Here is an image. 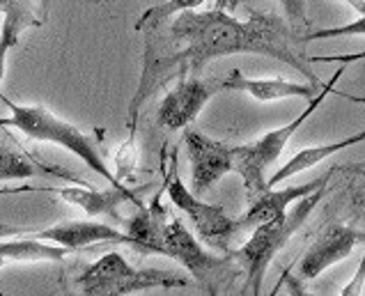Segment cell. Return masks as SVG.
I'll return each mask as SVG.
<instances>
[{"label": "cell", "instance_id": "6da1fadb", "mask_svg": "<svg viewBox=\"0 0 365 296\" xmlns=\"http://www.w3.org/2000/svg\"><path fill=\"white\" fill-rule=\"evenodd\" d=\"M294 28L287 19L267 12H250L248 19H237L223 9H191L173 19L168 26V44L154 35L145 44L143 73L135 94L129 101V143L135 138L138 113L156 90L170 81L197 76L212 60L225 56H267L289 65L299 73L322 86L310 69L308 56L294 46Z\"/></svg>", "mask_w": 365, "mask_h": 296}, {"label": "cell", "instance_id": "7a4b0ae2", "mask_svg": "<svg viewBox=\"0 0 365 296\" xmlns=\"http://www.w3.org/2000/svg\"><path fill=\"white\" fill-rule=\"evenodd\" d=\"M0 101H3L9 111L7 118H0V126L16 129L37 143L58 145L62 150L74 154L78 161L86 163L90 170H95L101 179H106L110 186L129 188L127 184H122V179L108 168L106 158L101 156L97 143L92 141L83 129H78L76 124L58 118L53 111L46 108V106H39V103L24 106V103H16L9 97H5V94H0Z\"/></svg>", "mask_w": 365, "mask_h": 296}, {"label": "cell", "instance_id": "3957f363", "mask_svg": "<svg viewBox=\"0 0 365 296\" xmlns=\"http://www.w3.org/2000/svg\"><path fill=\"white\" fill-rule=\"evenodd\" d=\"M324 193H327V186H322L315 193L301 198L297 205H292V209L283 218L257 225L250 232L246 244L230 250L232 260L239 264V269H242V273L246 276V292L250 296L262 294V282H264V273L269 269V264L289 244V239L304 228V223L310 218L312 211H315V207L322 203Z\"/></svg>", "mask_w": 365, "mask_h": 296}, {"label": "cell", "instance_id": "277c9868", "mask_svg": "<svg viewBox=\"0 0 365 296\" xmlns=\"http://www.w3.org/2000/svg\"><path fill=\"white\" fill-rule=\"evenodd\" d=\"M83 296H129L145 290H182L191 280L177 271L138 269L118 250L101 255L76 278Z\"/></svg>", "mask_w": 365, "mask_h": 296}, {"label": "cell", "instance_id": "5b68a950", "mask_svg": "<svg viewBox=\"0 0 365 296\" xmlns=\"http://www.w3.org/2000/svg\"><path fill=\"white\" fill-rule=\"evenodd\" d=\"M345 73V69H338L333 73V78L327 81L322 86L319 94L315 99H310L308 106L292 122H287L285 126H278L274 131H267L259 138L250 141L246 145H235V161H237V175L242 177V182L246 186L248 195H259L262 191H267V170L274 165L280 154L285 152L287 143L292 141V136L297 133V129H301L312 113H315L324 99L331 92H336V83L340 81V76Z\"/></svg>", "mask_w": 365, "mask_h": 296}, {"label": "cell", "instance_id": "8992f818", "mask_svg": "<svg viewBox=\"0 0 365 296\" xmlns=\"http://www.w3.org/2000/svg\"><path fill=\"white\" fill-rule=\"evenodd\" d=\"M163 255L173 257L186 269L193 282L200 287L202 296H218L227 280L242 273L232 255H214L180 218H168L163 225Z\"/></svg>", "mask_w": 365, "mask_h": 296}, {"label": "cell", "instance_id": "52a82bcc", "mask_svg": "<svg viewBox=\"0 0 365 296\" xmlns=\"http://www.w3.org/2000/svg\"><path fill=\"white\" fill-rule=\"evenodd\" d=\"M165 191H168L170 203L191 220L195 235L200 237L205 244L230 252V241L239 237L235 218L227 216L221 205L202 203V200L182 182L180 170H177V152L173 154L168 173H165Z\"/></svg>", "mask_w": 365, "mask_h": 296}, {"label": "cell", "instance_id": "ba28073f", "mask_svg": "<svg viewBox=\"0 0 365 296\" xmlns=\"http://www.w3.org/2000/svg\"><path fill=\"white\" fill-rule=\"evenodd\" d=\"M16 193H48L58 195L62 203L74 205L83 209L90 218L106 216L115 223H124V218L120 214V207L124 203H131L135 207H145L138 193H133L131 188H92V186H16V188H0V195H16Z\"/></svg>", "mask_w": 365, "mask_h": 296}, {"label": "cell", "instance_id": "9c48e42d", "mask_svg": "<svg viewBox=\"0 0 365 296\" xmlns=\"http://www.w3.org/2000/svg\"><path fill=\"white\" fill-rule=\"evenodd\" d=\"M184 147L191 163L193 193L197 198L212 191L225 175L237 173L235 145L214 141L195 129H184Z\"/></svg>", "mask_w": 365, "mask_h": 296}, {"label": "cell", "instance_id": "30bf717a", "mask_svg": "<svg viewBox=\"0 0 365 296\" xmlns=\"http://www.w3.org/2000/svg\"><path fill=\"white\" fill-rule=\"evenodd\" d=\"M218 92H223L218 78H202V76H184L175 83V88L165 92L159 103L156 122L168 131L189 129L197 120V115L210 103Z\"/></svg>", "mask_w": 365, "mask_h": 296}, {"label": "cell", "instance_id": "8fae6325", "mask_svg": "<svg viewBox=\"0 0 365 296\" xmlns=\"http://www.w3.org/2000/svg\"><path fill=\"white\" fill-rule=\"evenodd\" d=\"M361 241H365V232L356 228L342 223L327 225L317 235V239L308 246L304 257L299 260V278L301 280L319 278L333 264L347 260Z\"/></svg>", "mask_w": 365, "mask_h": 296}, {"label": "cell", "instance_id": "7c38bea8", "mask_svg": "<svg viewBox=\"0 0 365 296\" xmlns=\"http://www.w3.org/2000/svg\"><path fill=\"white\" fill-rule=\"evenodd\" d=\"M333 170H336V168H333ZM333 170L324 173L317 179H312L308 184H297V186H285V188H267V191H262L259 195H253L250 207L239 218H235L237 232L244 235V232H253L262 223H271V220L283 218L287 214V209L292 205H297L301 198L315 193L322 186H329Z\"/></svg>", "mask_w": 365, "mask_h": 296}, {"label": "cell", "instance_id": "4fadbf2b", "mask_svg": "<svg viewBox=\"0 0 365 296\" xmlns=\"http://www.w3.org/2000/svg\"><path fill=\"white\" fill-rule=\"evenodd\" d=\"M21 235L48 241V244H56L69 250H81V248H90L99 244H124L138 250L135 241L124 230H118L108 223L90 220V218L88 220H62V223H56L51 228L37 230V232H21Z\"/></svg>", "mask_w": 365, "mask_h": 296}, {"label": "cell", "instance_id": "5bb4252c", "mask_svg": "<svg viewBox=\"0 0 365 296\" xmlns=\"http://www.w3.org/2000/svg\"><path fill=\"white\" fill-rule=\"evenodd\" d=\"M324 86V83H322ZM322 86L315 83H294L287 78H250L242 69H232L230 76L221 81L223 90L242 92L248 94L250 99L259 103H271V101H283V99H315Z\"/></svg>", "mask_w": 365, "mask_h": 296}, {"label": "cell", "instance_id": "9a60e30c", "mask_svg": "<svg viewBox=\"0 0 365 296\" xmlns=\"http://www.w3.org/2000/svg\"><path fill=\"white\" fill-rule=\"evenodd\" d=\"M69 248H62L48 241L21 235V232H9L0 235V269L7 264H35V262H62L69 257ZM0 296H5L0 292Z\"/></svg>", "mask_w": 365, "mask_h": 296}, {"label": "cell", "instance_id": "2e32d148", "mask_svg": "<svg viewBox=\"0 0 365 296\" xmlns=\"http://www.w3.org/2000/svg\"><path fill=\"white\" fill-rule=\"evenodd\" d=\"M359 143H365V129H361L359 133H351L342 141H333V143L315 145V147H304V150H299L285 165H280L278 170L267 179V188H276L278 184L287 182V179H292L294 175L306 173V170H310V168L319 165L322 161H327L329 156L347 150V147L359 145Z\"/></svg>", "mask_w": 365, "mask_h": 296}, {"label": "cell", "instance_id": "e0dca14e", "mask_svg": "<svg viewBox=\"0 0 365 296\" xmlns=\"http://www.w3.org/2000/svg\"><path fill=\"white\" fill-rule=\"evenodd\" d=\"M237 7L239 0H163V3L145 9L133 28L135 33H148V30L163 28V24L173 21L177 14L191 12V9H223V12H235Z\"/></svg>", "mask_w": 365, "mask_h": 296}, {"label": "cell", "instance_id": "ac0fdd59", "mask_svg": "<svg viewBox=\"0 0 365 296\" xmlns=\"http://www.w3.org/2000/svg\"><path fill=\"white\" fill-rule=\"evenodd\" d=\"M44 175L71 179L65 170H60V168L37 163L35 158L14 150V147L0 145V182H21V179H33V177H44Z\"/></svg>", "mask_w": 365, "mask_h": 296}, {"label": "cell", "instance_id": "d6986e66", "mask_svg": "<svg viewBox=\"0 0 365 296\" xmlns=\"http://www.w3.org/2000/svg\"><path fill=\"white\" fill-rule=\"evenodd\" d=\"M0 14H3L0 30L14 35L16 39L24 35V30L44 24L41 14H37L35 0H0Z\"/></svg>", "mask_w": 365, "mask_h": 296}, {"label": "cell", "instance_id": "ffe728a7", "mask_svg": "<svg viewBox=\"0 0 365 296\" xmlns=\"http://www.w3.org/2000/svg\"><path fill=\"white\" fill-rule=\"evenodd\" d=\"M359 35H365V14H361L356 21H351V24H345V26L315 30V33H310V35H306V37H301V41H304V44H310V41H319V39H333V37H359Z\"/></svg>", "mask_w": 365, "mask_h": 296}, {"label": "cell", "instance_id": "44dd1931", "mask_svg": "<svg viewBox=\"0 0 365 296\" xmlns=\"http://www.w3.org/2000/svg\"><path fill=\"white\" fill-rule=\"evenodd\" d=\"M283 7L285 19L292 28L297 26H308V14H306V0H278Z\"/></svg>", "mask_w": 365, "mask_h": 296}, {"label": "cell", "instance_id": "7402d4cb", "mask_svg": "<svg viewBox=\"0 0 365 296\" xmlns=\"http://www.w3.org/2000/svg\"><path fill=\"white\" fill-rule=\"evenodd\" d=\"M365 290V250H363V257L359 262L356 271H354L351 280L340 290V296H363Z\"/></svg>", "mask_w": 365, "mask_h": 296}, {"label": "cell", "instance_id": "603a6c76", "mask_svg": "<svg viewBox=\"0 0 365 296\" xmlns=\"http://www.w3.org/2000/svg\"><path fill=\"white\" fill-rule=\"evenodd\" d=\"M19 46V39L7 35V33H0V83L5 81V73H7V58H9V51Z\"/></svg>", "mask_w": 365, "mask_h": 296}, {"label": "cell", "instance_id": "cb8c5ba5", "mask_svg": "<svg viewBox=\"0 0 365 296\" xmlns=\"http://www.w3.org/2000/svg\"><path fill=\"white\" fill-rule=\"evenodd\" d=\"M361 60H365V51L349 53V56H308V62H340V65H351Z\"/></svg>", "mask_w": 365, "mask_h": 296}, {"label": "cell", "instance_id": "d4e9b609", "mask_svg": "<svg viewBox=\"0 0 365 296\" xmlns=\"http://www.w3.org/2000/svg\"><path fill=\"white\" fill-rule=\"evenodd\" d=\"M285 287H287V296H310V292L304 287V280L299 276H292V267L285 269Z\"/></svg>", "mask_w": 365, "mask_h": 296}, {"label": "cell", "instance_id": "484cf974", "mask_svg": "<svg viewBox=\"0 0 365 296\" xmlns=\"http://www.w3.org/2000/svg\"><path fill=\"white\" fill-rule=\"evenodd\" d=\"M342 3H347L354 12H359V16L365 14V0H342Z\"/></svg>", "mask_w": 365, "mask_h": 296}, {"label": "cell", "instance_id": "4316f807", "mask_svg": "<svg viewBox=\"0 0 365 296\" xmlns=\"http://www.w3.org/2000/svg\"><path fill=\"white\" fill-rule=\"evenodd\" d=\"M336 170H345V173H354L365 177V163H356V165H347V168H336Z\"/></svg>", "mask_w": 365, "mask_h": 296}, {"label": "cell", "instance_id": "83f0119b", "mask_svg": "<svg viewBox=\"0 0 365 296\" xmlns=\"http://www.w3.org/2000/svg\"><path fill=\"white\" fill-rule=\"evenodd\" d=\"M333 94H338V97H342V99H349V101H354V103H363L365 106V97H359V94H347V92H333Z\"/></svg>", "mask_w": 365, "mask_h": 296}, {"label": "cell", "instance_id": "f1b7e54d", "mask_svg": "<svg viewBox=\"0 0 365 296\" xmlns=\"http://www.w3.org/2000/svg\"><path fill=\"white\" fill-rule=\"evenodd\" d=\"M283 285H285V271H283V276H280V280L274 285V290H271L267 296H278V294H280V290H283Z\"/></svg>", "mask_w": 365, "mask_h": 296}, {"label": "cell", "instance_id": "f546056e", "mask_svg": "<svg viewBox=\"0 0 365 296\" xmlns=\"http://www.w3.org/2000/svg\"><path fill=\"white\" fill-rule=\"evenodd\" d=\"M95 3H101V0H95Z\"/></svg>", "mask_w": 365, "mask_h": 296}]
</instances>
